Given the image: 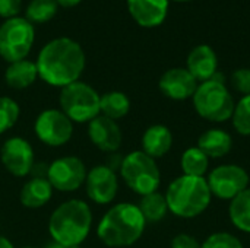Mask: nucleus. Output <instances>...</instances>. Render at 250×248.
<instances>
[{
	"label": "nucleus",
	"mask_w": 250,
	"mask_h": 248,
	"mask_svg": "<svg viewBox=\"0 0 250 248\" xmlns=\"http://www.w3.org/2000/svg\"><path fill=\"white\" fill-rule=\"evenodd\" d=\"M186 69L199 82H207L218 72V57L212 47L207 44L196 45L188 56Z\"/></svg>",
	"instance_id": "f3484780"
},
{
	"label": "nucleus",
	"mask_w": 250,
	"mask_h": 248,
	"mask_svg": "<svg viewBox=\"0 0 250 248\" xmlns=\"http://www.w3.org/2000/svg\"><path fill=\"white\" fill-rule=\"evenodd\" d=\"M171 1H190V0H171Z\"/></svg>",
	"instance_id": "c9c22d12"
},
{
	"label": "nucleus",
	"mask_w": 250,
	"mask_h": 248,
	"mask_svg": "<svg viewBox=\"0 0 250 248\" xmlns=\"http://www.w3.org/2000/svg\"><path fill=\"white\" fill-rule=\"evenodd\" d=\"M231 123L234 130L240 136H250V95L242 96L236 105L231 115Z\"/></svg>",
	"instance_id": "bb28decb"
},
{
	"label": "nucleus",
	"mask_w": 250,
	"mask_h": 248,
	"mask_svg": "<svg viewBox=\"0 0 250 248\" xmlns=\"http://www.w3.org/2000/svg\"><path fill=\"white\" fill-rule=\"evenodd\" d=\"M120 175L126 186L139 196L158 191L161 184V172L155 159L142 151H133L122 159Z\"/></svg>",
	"instance_id": "423d86ee"
},
{
	"label": "nucleus",
	"mask_w": 250,
	"mask_h": 248,
	"mask_svg": "<svg viewBox=\"0 0 250 248\" xmlns=\"http://www.w3.org/2000/svg\"><path fill=\"white\" fill-rule=\"evenodd\" d=\"M164 196L168 212L182 219L198 218L209 208L212 199L205 177H190L185 174L168 184Z\"/></svg>",
	"instance_id": "20e7f679"
},
{
	"label": "nucleus",
	"mask_w": 250,
	"mask_h": 248,
	"mask_svg": "<svg viewBox=\"0 0 250 248\" xmlns=\"http://www.w3.org/2000/svg\"><path fill=\"white\" fill-rule=\"evenodd\" d=\"M141 213L144 215L146 222L155 224L160 222L166 218V215L168 213V206H167V200L166 196L155 191L146 196H142L141 203L138 205Z\"/></svg>",
	"instance_id": "393cba45"
},
{
	"label": "nucleus",
	"mask_w": 250,
	"mask_h": 248,
	"mask_svg": "<svg viewBox=\"0 0 250 248\" xmlns=\"http://www.w3.org/2000/svg\"><path fill=\"white\" fill-rule=\"evenodd\" d=\"M198 148L209 159L224 158L233 148V137L224 129H209L199 136Z\"/></svg>",
	"instance_id": "6ab92c4d"
},
{
	"label": "nucleus",
	"mask_w": 250,
	"mask_h": 248,
	"mask_svg": "<svg viewBox=\"0 0 250 248\" xmlns=\"http://www.w3.org/2000/svg\"><path fill=\"white\" fill-rule=\"evenodd\" d=\"M0 248H15V247H13V244H12L7 238H4V237H1V235H0Z\"/></svg>",
	"instance_id": "72a5a7b5"
},
{
	"label": "nucleus",
	"mask_w": 250,
	"mask_h": 248,
	"mask_svg": "<svg viewBox=\"0 0 250 248\" xmlns=\"http://www.w3.org/2000/svg\"><path fill=\"white\" fill-rule=\"evenodd\" d=\"M85 53L72 38L60 37L47 42L37 57L38 77L45 83L64 88L78 82L85 69Z\"/></svg>",
	"instance_id": "f257e3e1"
},
{
	"label": "nucleus",
	"mask_w": 250,
	"mask_h": 248,
	"mask_svg": "<svg viewBox=\"0 0 250 248\" xmlns=\"http://www.w3.org/2000/svg\"><path fill=\"white\" fill-rule=\"evenodd\" d=\"M22 248H32V247H22Z\"/></svg>",
	"instance_id": "e433bc0d"
},
{
	"label": "nucleus",
	"mask_w": 250,
	"mask_h": 248,
	"mask_svg": "<svg viewBox=\"0 0 250 248\" xmlns=\"http://www.w3.org/2000/svg\"><path fill=\"white\" fill-rule=\"evenodd\" d=\"M82 0H56V3L62 7H75L76 4H79Z\"/></svg>",
	"instance_id": "473e14b6"
},
{
	"label": "nucleus",
	"mask_w": 250,
	"mask_h": 248,
	"mask_svg": "<svg viewBox=\"0 0 250 248\" xmlns=\"http://www.w3.org/2000/svg\"><path fill=\"white\" fill-rule=\"evenodd\" d=\"M88 137L91 143L103 152H116L123 142V134L117 121L101 114L88 123Z\"/></svg>",
	"instance_id": "2eb2a0df"
},
{
	"label": "nucleus",
	"mask_w": 250,
	"mask_h": 248,
	"mask_svg": "<svg viewBox=\"0 0 250 248\" xmlns=\"http://www.w3.org/2000/svg\"><path fill=\"white\" fill-rule=\"evenodd\" d=\"M201 248H245L240 238L230 232H214L202 244Z\"/></svg>",
	"instance_id": "c85d7f7f"
},
{
	"label": "nucleus",
	"mask_w": 250,
	"mask_h": 248,
	"mask_svg": "<svg viewBox=\"0 0 250 248\" xmlns=\"http://www.w3.org/2000/svg\"><path fill=\"white\" fill-rule=\"evenodd\" d=\"M59 102L72 123H89L100 115V94L81 80L62 88Z\"/></svg>",
	"instance_id": "0eeeda50"
},
{
	"label": "nucleus",
	"mask_w": 250,
	"mask_h": 248,
	"mask_svg": "<svg viewBox=\"0 0 250 248\" xmlns=\"http://www.w3.org/2000/svg\"><path fill=\"white\" fill-rule=\"evenodd\" d=\"M19 114L21 110L16 101L9 96H0V134L6 133L16 124Z\"/></svg>",
	"instance_id": "cd10ccee"
},
{
	"label": "nucleus",
	"mask_w": 250,
	"mask_h": 248,
	"mask_svg": "<svg viewBox=\"0 0 250 248\" xmlns=\"http://www.w3.org/2000/svg\"><path fill=\"white\" fill-rule=\"evenodd\" d=\"M192 101L198 115L211 123L231 120L236 105L233 95L226 86V79L220 72H217L212 79L198 85Z\"/></svg>",
	"instance_id": "39448f33"
},
{
	"label": "nucleus",
	"mask_w": 250,
	"mask_h": 248,
	"mask_svg": "<svg viewBox=\"0 0 250 248\" xmlns=\"http://www.w3.org/2000/svg\"><path fill=\"white\" fill-rule=\"evenodd\" d=\"M59 4L56 0H32L25 12V19L34 23H45L57 13Z\"/></svg>",
	"instance_id": "a878e982"
},
{
	"label": "nucleus",
	"mask_w": 250,
	"mask_h": 248,
	"mask_svg": "<svg viewBox=\"0 0 250 248\" xmlns=\"http://www.w3.org/2000/svg\"><path fill=\"white\" fill-rule=\"evenodd\" d=\"M180 167L185 175L205 177L209 170V158L198 146H192L183 152L180 158Z\"/></svg>",
	"instance_id": "b1692460"
},
{
	"label": "nucleus",
	"mask_w": 250,
	"mask_h": 248,
	"mask_svg": "<svg viewBox=\"0 0 250 248\" xmlns=\"http://www.w3.org/2000/svg\"><path fill=\"white\" fill-rule=\"evenodd\" d=\"M51 196L53 187L48 180L42 177H34L23 184L19 193V200L28 209H38L47 205Z\"/></svg>",
	"instance_id": "aec40b11"
},
{
	"label": "nucleus",
	"mask_w": 250,
	"mask_h": 248,
	"mask_svg": "<svg viewBox=\"0 0 250 248\" xmlns=\"http://www.w3.org/2000/svg\"><path fill=\"white\" fill-rule=\"evenodd\" d=\"M171 248H201V244L189 234H177L171 240Z\"/></svg>",
	"instance_id": "2f4dec72"
},
{
	"label": "nucleus",
	"mask_w": 250,
	"mask_h": 248,
	"mask_svg": "<svg viewBox=\"0 0 250 248\" xmlns=\"http://www.w3.org/2000/svg\"><path fill=\"white\" fill-rule=\"evenodd\" d=\"M173 146V133L164 124L149 126L142 134V152L158 159L170 152Z\"/></svg>",
	"instance_id": "a211bd4d"
},
{
	"label": "nucleus",
	"mask_w": 250,
	"mask_h": 248,
	"mask_svg": "<svg viewBox=\"0 0 250 248\" xmlns=\"http://www.w3.org/2000/svg\"><path fill=\"white\" fill-rule=\"evenodd\" d=\"M22 7V0H0V16L10 19L18 16Z\"/></svg>",
	"instance_id": "7c9ffc66"
},
{
	"label": "nucleus",
	"mask_w": 250,
	"mask_h": 248,
	"mask_svg": "<svg viewBox=\"0 0 250 248\" xmlns=\"http://www.w3.org/2000/svg\"><path fill=\"white\" fill-rule=\"evenodd\" d=\"M231 85L233 88L242 94L243 96L250 95V69L248 67H242V69H237L231 73Z\"/></svg>",
	"instance_id": "c756f323"
},
{
	"label": "nucleus",
	"mask_w": 250,
	"mask_h": 248,
	"mask_svg": "<svg viewBox=\"0 0 250 248\" xmlns=\"http://www.w3.org/2000/svg\"><path fill=\"white\" fill-rule=\"evenodd\" d=\"M86 168L78 156H62L47 168V180L53 190L63 193L76 191L86 180Z\"/></svg>",
	"instance_id": "9b49d317"
},
{
	"label": "nucleus",
	"mask_w": 250,
	"mask_h": 248,
	"mask_svg": "<svg viewBox=\"0 0 250 248\" xmlns=\"http://www.w3.org/2000/svg\"><path fill=\"white\" fill-rule=\"evenodd\" d=\"M88 197L98 205L111 203L119 191V180L114 170L108 165H97L88 174L85 180Z\"/></svg>",
	"instance_id": "ddd939ff"
},
{
	"label": "nucleus",
	"mask_w": 250,
	"mask_h": 248,
	"mask_svg": "<svg viewBox=\"0 0 250 248\" xmlns=\"http://www.w3.org/2000/svg\"><path fill=\"white\" fill-rule=\"evenodd\" d=\"M199 82L186 67H173L163 73L158 82L161 94L173 101H186L193 96Z\"/></svg>",
	"instance_id": "4468645a"
},
{
	"label": "nucleus",
	"mask_w": 250,
	"mask_h": 248,
	"mask_svg": "<svg viewBox=\"0 0 250 248\" xmlns=\"http://www.w3.org/2000/svg\"><path fill=\"white\" fill-rule=\"evenodd\" d=\"M38 77L37 64L31 60H19L9 63L4 72V80L9 88L12 89H26L29 88Z\"/></svg>",
	"instance_id": "412c9836"
},
{
	"label": "nucleus",
	"mask_w": 250,
	"mask_h": 248,
	"mask_svg": "<svg viewBox=\"0 0 250 248\" xmlns=\"http://www.w3.org/2000/svg\"><path fill=\"white\" fill-rule=\"evenodd\" d=\"M45 248H81V247H66V246H62V244H57V243H50Z\"/></svg>",
	"instance_id": "f704fd0d"
},
{
	"label": "nucleus",
	"mask_w": 250,
	"mask_h": 248,
	"mask_svg": "<svg viewBox=\"0 0 250 248\" xmlns=\"http://www.w3.org/2000/svg\"><path fill=\"white\" fill-rule=\"evenodd\" d=\"M229 218L234 228L250 234V187L230 202Z\"/></svg>",
	"instance_id": "5701e85b"
},
{
	"label": "nucleus",
	"mask_w": 250,
	"mask_h": 248,
	"mask_svg": "<svg viewBox=\"0 0 250 248\" xmlns=\"http://www.w3.org/2000/svg\"><path fill=\"white\" fill-rule=\"evenodd\" d=\"M1 164L9 174L25 177L34 168V149L23 137H10L1 146Z\"/></svg>",
	"instance_id": "f8f14e48"
},
{
	"label": "nucleus",
	"mask_w": 250,
	"mask_h": 248,
	"mask_svg": "<svg viewBox=\"0 0 250 248\" xmlns=\"http://www.w3.org/2000/svg\"><path fill=\"white\" fill-rule=\"evenodd\" d=\"M37 137L47 146L59 148L66 145L73 136V123L62 111L56 108L44 110L35 120L34 126Z\"/></svg>",
	"instance_id": "9d476101"
},
{
	"label": "nucleus",
	"mask_w": 250,
	"mask_h": 248,
	"mask_svg": "<svg viewBox=\"0 0 250 248\" xmlns=\"http://www.w3.org/2000/svg\"><path fill=\"white\" fill-rule=\"evenodd\" d=\"M91 227V208L79 199L62 203L48 221V232L53 241L66 247H79L89 235Z\"/></svg>",
	"instance_id": "7ed1b4c3"
},
{
	"label": "nucleus",
	"mask_w": 250,
	"mask_h": 248,
	"mask_svg": "<svg viewBox=\"0 0 250 248\" xmlns=\"http://www.w3.org/2000/svg\"><path fill=\"white\" fill-rule=\"evenodd\" d=\"M212 197L231 202L242 191L249 189V172L237 164H223L215 167L207 177Z\"/></svg>",
	"instance_id": "1a4fd4ad"
},
{
	"label": "nucleus",
	"mask_w": 250,
	"mask_h": 248,
	"mask_svg": "<svg viewBox=\"0 0 250 248\" xmlns=\"http://www.w3.org/2000/svg\"><path fill=\"white\" fill-rule=\"evenodd\" d=\"M146 221L132 203H117L105 212L97 227V235L107 247H129L144 235Z\"/></svg>",
	"instance_id": "f03ea898"
},
{
	"label": "nucleus",
	"mask_w": 250,
	"mask_h": 248,
	"mask_svg": "<svg viewBox=\"0 0 250 248\" xmlns=\"http://www.w3.org/2000/svg\"><path fill=\"white\" fill-rule=\"evenodd\" d=\"M130 111V99L120 91H111L100 95V114L114 121L123 118Z\"/></svg>",
	"instance_id": "4be33fe9"
},
{
	"label": "nucleus",
	"mask_w": 250,
	"mask_h": 248,
	"mask_svg": "<svg viewBox=\"0 0 250 248\" xmlns=\"http://www.w3.org/2000/svg\"><path fill=\"white\" fill-rule=\"evenodd\" d=\"M35 39L34 25L25 18L15 16L0 25V57L7 63L26 58Z\"/></svg>",
	"instance_id": "6e6552de"
},
{
	"label": "nucleus",
	"mask_w": 250,
	"mask_h": 248,
	"mask_svg": "<svg viewBox=\"0 0 250 248\" xmlns=\"http://www.w3.org/2000/svg\"><path fill=\"white\" fill-rule=\"evenodd\" d=\"M168 3L170 0H127V9L138 25L155 28L166 20Z\"/></svg>",
	"instance_id": "dca6fc26"
}]
</instances>
